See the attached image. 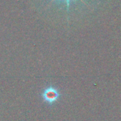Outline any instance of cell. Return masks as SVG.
<instances>
[{"label": "cell", "instance_id": "obj_1", "mask_svg": "<svg viewBox=\"0 0 121 121\" xmlns=\"http://www.w3.org/2000/svg\"><path fill=\"white\" fill-rule=\"evenodd\" d=\"M60 96V94L59 93V91L53 86H50L46 88L43 91L42 94L44 101L51 104L55 103L56 101H57Z\"/></svg>", "mask_w": 121, "mask_h": 121}, {"label": "cell", "instance_id": "obj_2", "mask_svg": "<svg viewBox=\"0 0 121 121\" xmlns=\"http://www.w3.org/2000/svg\"><path fill=\"white\" fill-rule=\"evenodd\" d=\"M52 1H55V0H52ZM64 1H66L67 6V9H69V3H70V1H71L72 0H64Z\"/></svg>", "mask_w": 121, "mask_h": 121}]
</instances>
